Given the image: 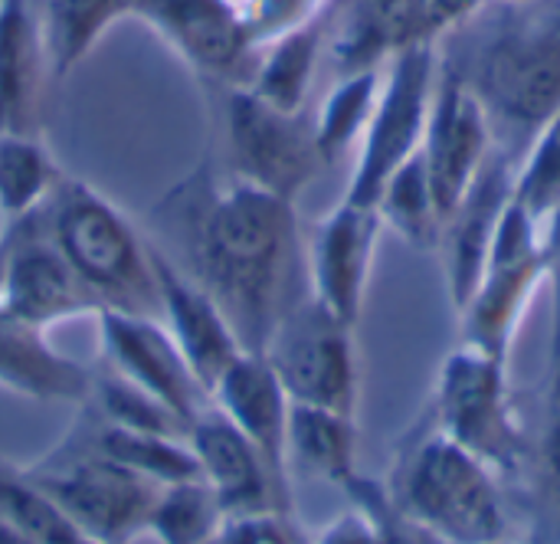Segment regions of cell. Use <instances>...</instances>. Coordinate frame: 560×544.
Instances as JSON below:
<instances>
[{
	"label": "cell",
	"instance_id": "836d02e7",
	"mask_svg": "<svg viewBox=\"0 0 560 544\" xmlns=\"http://www.w3.org/2000/svg\"><path fill=\"white\" fill-rule=\"evenodd\" d=\"M210 544H302V539L292 525V516L266 512V516L226 519Z\"/></svg>",
	"mask_w": 560,
	"mask_h": 544
},
{
	"label": "cell",
	"instance_id": "8fae6325",
	"mask_svg": "<svg viewBox=\"0 0 560 544\" xmlns=\"http://www.w3.org/2000/svg\"><path fill=\"white\" fill-rule=\"evenodd\" d=\"M0 312L39 335L66 319L98 312L95 299L43 230L39 207L7 220L0 233Z\"/></svg>",
	"mask_w": 560,
	"mask_h": 544
},
{
	"label": "cell",
	"instance_id": "8d00e7d4",
	"mask_svg": "<svg viewBox=\"0 0 560 544\" xmlns=\"http://www.w3.org/2000/svg\"><path fill=\"white\" fill-rule=\"evenodd\" d=\"M489 0H427V13H430V26L440 36H446L450 30L469 23Z\"/></svg>",
	"mask_w": 560,
	"mask_h": 544
},
{
	"label": "cell",
	"instance_id": "7a4b0ae2",
	"mask_svg": "<svg viewBox=\"0 0 560 544\" xmlns=\"http://www.w3.org/2000/svg\"><path fill=\"white\" fill-rule=\"evenodd\" d=\"M495 148L518 161L545 121L560 112V0L505 7L466 69Z\"/></svg>",
	"mask_w": 560,
	"mask_h": 544
},
{
	"label": "cell",
	"instance_id": "7c38bea8",
	"mask_svg": "<svg viewBox=\"0 0 560 544\" xmlns=\"http://www.w3.org/2000/svg\"><path fill=\"white\" fill-rule=\"evenodd\" d=\"M102 361L151 397H158L187 430L210 407V394L190 371L184 351L158 315H135L118 309L95 312Z\"/></svg>",
	"mask_w": 560,
	"mask_h": 544
},
{
	"label": "cell",
	"instance_id": "d6986e66",
	"mask_svg": "<svg viewBox=\"0 0 560 544\" xmlns=\"http://www.w3.org/2000/svg\"><path fill=\"white\" fill-rule=\"evenodd\" d=\"M151 240V236H148ZM154 256V276H158V296H161V322L184 351L190 371L210 394L220 374L243 355V345L226 322L223 309L203 292L171 256H164L151 243Z\"/></svg>",
	"mask_w": 560,
	"mask_h": 544
},
{
	"label": "cell",
	"instance_id": "30bf717a",
	"mask_svg": "<svg viewBox=\"0 0 560 544\" xmlns=\"http://www.w3.org/2000/svg\"><path fill=\"white\" fill-rule=\"evenodd\" d=\"M226 144L240 181L285 200H299L325 167L312 118L259 99L249 85H233L226 95Z\"/></svg>",
	"mask_w": 560,
	"mask_h": 544
},
{
	"label": "cell",
	"instance_id": "60d3db41",
	"mask_svg": "<svg viewBox=\"0 0 560 544\" xmlns=\"http://www.w3.org/2000/svg\"><path fill=\"white\" fill-rule=\"evenodd\" d=\"M495 544H509V542H495Z\"/></svg>",
	"mask_w": 560,
	"mask_h": 544
},
{
	"label": "cell",
	"instance_id": "6da1fadb",
	"mask_svg": "<svg viewBox=\"0 0 560 544\" xmlns=\"http://www.w3.org/2000/svg\"><path fill=\"white\" fill-rule=\"evenodd\" d=\"M151 243L223 309L243 351L262 355L279 319L308 289L295 200L200 161L151 210Z\"/></svg>",
	"mask_w": 560,
	"mask_h": 544
},
{
	"label": "cell",
	"instance_id": "e0dca14e",
	"mask_svg": "<svg viewBox=\"0 0 560 544\" xmlns=\"http://www.w3.org/2000/svg\"><path fill=\"white\" fill-rule=\"evenodd\" d=\"M420 43H440L427 0H335L328 10L325 53L335 76L384 69Z\"/></svg>",
	"mask_w": 560,
	"mask_h": 544
},
{
	"label": "cell",
	"instance_id": "d590c367",
	"mask_svg": "<svg viewBox=\"0 0 560 544\" xmlns=\"http://www.w3.org/2000/svg\"><path fill=\"white\" fill-rule=\"evenodd\" d=\"M315 544H384V529H381V519L368 506L354 502L351 512L338 516L331 525L322 529Z\"/></svg>",
	"mask_w": 560,
	"mask_h": 544
},
{
	"label": "cell",
	"instance_id": "4dcf8cb0",
	"mask_svg": "<svg viewBox=\"0 0 560 544\" xmlns=\"http://www.w3.org/2000/svg\"><path fill=\"white\" fill-rule=\"evenodd\" d=\"M226 516L217 496L200 483H177L158 493L148 516V535L161 544H210L223 529Z\"/></svg>",
	"mask_w": 560,
	"mask_h": 544
},
{
	"label": "cell",
	"instance_id": "9a60e30c",
	"mask_svg": "<svg viewBox=\"0 0 560 544\" xmlns=\"http://www.w3.org/2000/svg\"><path fill=\"white\" fill-rule=\"evenodd\" d=\"M381 213L377 207L338 200L312 230L308 250H305V279L308 292L341 322L354 325L361 322L374 256L381 243Z\"/></svg>",
	"mask_w": 560,
	"mask_h": 544
},
{
	"label": "cell",
	"instance_id": "5bb4252c",
	"mask_svg": "<svg viewBox=\"0 0 560 544\" xmlns=\"http://www.w3.org/2000/svg\"><path fill=\"white\" fill-rule=\"evenodd\" d=\"M131 16L207 79L246 85L256 69L259 49L236 0H131Z\"/></svg>",
	"mask_w": 560,
	"mask_h": 544
},
{
	"label": "cell",
	"instance_id": "f546056e",
	"mask_svg": "<svg viewBox=\"0 0 560 544\" xmlns=\"http://www.w3.org/2000/svg\"><path fill=\"white\" fill-rule=\"evenodd\" d=\"M98 420L112 424V427H125V430H141V433H164V437H184L187 440V427L148 391H141L138 384H131L128 378H121L118 371L105 368L92 371L89 381V397L82 401Z\"/></svg>",
	"mask_w": 560,
	"mask_h": 544
},
{
	"label": "cell",
	"instance_id": "ba28073f",
	"mask_svg": "<svg viewBox=\"0 0 560 544\" xmlns=\"http://www.w3.org/2000/svg\"><path fill=\"white\" fill-rule=\"evenodd\" d=\"M548 282L545 227L509 200L482 276L469 302L456 312L463 342L509 361L515 335L528 315L535 292Z\"/></svg>",
	"mask_w": 560,
	"mask_h": 544
},
{
	"label": "cell",
	"instance_id": "603a6c76",
	"mask_svg": "<svg viewBox=\"0 0 560 544\" xmlns=\"http://www.w3.org/2000/svg\"><path fill=\"white\" fill-rule=\"evenodd\" d=\"M328 10L302 26L285 30L282 36H276L272 43L259 49L256 69L246 82L259 99L285 112H305V102H308L322 53H325V39H328Z\"/></svg>",
	"mask_w": 560,
	"mask_h": 544
},
{
	"label": "cell",
	"instance_id": "2e32d148",
	"mask_svg": "<svg viewBox=\"0 0 560 544\" xmlns=\"http://www.w3.org/2000/svg\"><path fill=\"white\" fill-rule=\"evenodd\" d=\"M187 443L197 456L200 483L217 496L226 519L292 516V496L272 479L259 450L213 404L194 420Z\"/></svg>",
	"mask_w": 560,
	"mask_h": 544
},
{
	"label": "cell",
	"instance_id": "ab89813d",
	"mask_svg": "<svg viewBox=\"0 0 560 544\" xmlns=\"http://www.w3.org/2000/svg\"><path fill=\"white\" fill-rule=\"evenodd\" d=\"M505 7H528V3H538V0H502Z\"/></svg>",
	"mask_w": 560,
	"mask_h": 544
},
{
	"label": "cell",
	"instance_id": "4fadbf2b",
	"mask_svg": "<svg viewBox=\"0 0 560 544\" xmlns=\"http://www.w3.org/2000/svg\"><path fill=\"white\" fill-rule=\"evenodd\" d=\"M492 151L495 135L482 102L476 99V92L456 66L440 62L420 154L443 217L463 200V194L482 174Z\"/></svg>",
	"mask_w": 560,
	"mask_h": 544
},
{
	"label": "cell",
	"instance_id": "52a82bcc",
	"mask_svg": "<svg viewBox=\"0 0 560 544\" xmlns=\"http://www.w3.org/2000/svg\"><path fill=\"white\" fill-rule=\"evenodd\" d=\"M262 358L272 364L292 404L358 414L361 364L354 325L331 315L308 289L279 319Z\"/></svg>",
	"mask_w": 560,
	"mask_h": 544
},
{
	"label": "cell",
	"instance_id": "277c9868",
	"mask_svg": "<svg viewBox=\"0 0 560 544\" xmlns=\"http://www.w3.org/2000/svg\"><path fill=\"white\" fill-rule=\"evenodd\" d=\"M387 496L400 516L443 544H495L509 535L499 473L436 427L400 453Z\"/></svg>",
	"mask_w": 560,
	"mask_h": 544
},
{
	"label": "cell",
	"instance_id": "5b68a950",
	"mask_svg": "<svg viewBox=\"0 0 560 544\" xmlns=\"http://www.w3.org/2000/svg\"><path fill=\"white\" fill-rule=\"evenodd\" d=\"M20 473L95 544H131L144 535L148 516L164 489L98 453L79 427L56 450Z\"/></svg>",
	"mask_w": 560,
	"mask_h": 544
},
{
	"label": "cell",
	"instance_id": "cb8c5ba5",
	"mask_svg": "<svg viewBox=\"0 0 560 544\" xmlns=\"http://www.w3.org/2000/svg\"><path fill=\"white\" fill-rule=\"evenodd\" d=\"M305 470L338 489L358 479V424L351 414L292 404L289 410V466Z\"/></svg>",
	"mask_w": 560,
	"mask_h": 544
},
{
	"label": "cell",
	"instance_id": "ac0fdd59",
	"mask_svg": "<svg viewBox=\"0 0 560 544\" xmlns=\"http://www.w3.org/2000/svg\"><path fill=\"white\" fill-rule=\"evenodd\" d=\"M512 174H515V158H509L505 151L495 148L492 158L486 161L482 174L463 194V200L443 217L436 253L443 259L446 292H450V302L456 312L469 302V296L482 276V266H486V256L499 233L502 213L512 200Z\"/></svg>",
	"mask_w": 560,
	"mask_h": 544
},
{
	"label": "cell",
	"instance_id": "44dd1931",
	"mask_svg": "<svg viewBox=\"0 0 560 544\" xmlns=\"http://www.w3.org/2000/svg\"><path fill=\"white\" fill-rule=\"evenodd\" d=\"M46 72L39 0H0V135H39Z\"/></svg>",
	"mask_w": 560,
	"mask_h": 544
},
{
	"label": "cell",
	"instance_id": "3957f363",
	"mask_svg": "<svg viewBox=\"0 0 560 544\" xmlns=\"http://www.w3.org/2000/svg\"><path fill=\"white\" fill-rule=\"evenodd\" d=\"M39 220L98 309L161 315L151 240L105 194L62 174Z\"/></svg>",
	"mask_w": 560,
	"mask_h": 544
},
{
	"label": "cell",
	"instance_id": "e575fe53",
	"mask_svg": "<svg viewBox=\"0 0 560 544\" xmlns=\"http://www.w3.org/2000/svg\"><path fill=\"white\" fill-rule=\"evenodd\" d=\"M545 250H548V289H551V407L560 404V207L545 223Z\"/></svg>",
	"mask_w": 560,
	"mask_h": 544
},
{
	"label": "cell",
	"instance_id": "d4e9b609",
	"mask_svg": "<svg viewBox=\"0 0 560 544\" xmlns=\"http://www.w3.org/2000/svg\"><path fill=\"white\" fill-rule=\"evenodd\" d=\"M79 430L98 453H105L108 460L148 476L158 486H177V483L200 479L197 456L184 437L112 427V424L98 420L89 407H85V420L79 424Z\"/></svg>",
	"mask_w": 560,
	"mask_h": 544
},
{
	"label": "cell",
	"instance_id": "4316f807",
	"mask_svg": "<svg viewBox=\"0 0 560 544\" xmlns=\"http://www.w3.org/2000/svg\"><path fill=\"white\" fill-rule=\"evenodd\" d=\"M381 82H384V69L338 76L331 92L322 99L312 118V131H315V144L325 164L341 161L351 148L361 144L368 121L374 115L377 95H381Z\"/></svg>",
	"mask_w": 560,
	"mask_h": 544
},
{
	"label": "cell",
	"instance_id": "ffe728a7",
	"mask_svg": "<svg viewBox=\"0 0 560 544\" xmlns=\"http://www.w3.org/2000/svg\"><path fill=\"white\" fill-rule=\"evenodd\" d=\"M210 404L259 450L272 479L289 489V410L292 401L262 355L243 351L213 384Z\"/></svg>",
	"mask_w": 560,
	"mask_h": 544
},
{
	"label": "cell",
	"instance_id": "1f68e13d",
	"mask_svg": "<svg viewBox=\"0 0 560 544\" xmlns=\"http://www.w3.org/2000/svg\"><path fill=\"white\" fill-rule=\"evenodd\" d=\"M512 200L528 210L541 227L560 207V112L538 128L515 161Z\"/></svg>",
	"mask_w": 560,
	"mask_h": 544
},
{
	"label": "cell",
	"instance_id": "9c48e42d",
	"mask_svg": "<svg viewBox=\"0 0 560 544\" xmlns=\"http://www.w3.org/2000/svg\"><path fill=\"white\" fill-rule=\"evenodd\" d=\"M436 76H440L436 43L410 46L384 66L381 95L368 121V131L358 144V161L345 200L377 207V197L390 181V174L423 148Z\"/></svg>",
	"mask_w": 560,
	"mask_h": 544
},
{
	"label": "cell",
	"instance_id": "7402d4cb",
	"mask_svg": "<svg viewBox=\"0 0 560 544\" xmlns=\"http://www.w3.org/2000/svg\"><path fill=\"white\" fill-rule=\"evenodd\" d=\"M92 371L0 312V384L36 401H85Z\"/></svg>",
	"mask_w": 560,
	"mask_h": 544
},
{
	"label": "cell",
	"instance_id": "74e56055",
	"mask_svg": "<svg viewBox=\"0 0 560 544\" xmlns=\"http://www.w3.org/2000/svg\"><path fill=\"white\" fill-rule=\"evenodd\" d=\"M551 410H555V424H551V437H548V463H551V473L560 479V404Z\"/></svg>",
	"mask_w": 560,
	"mask_h": 544
},
{
	"label": "cell",
	"instance_id": "83f0119b",
	"mask_svg": "<svg viewBox=\"0 0 560 544\" xmlns=\"http://www.w3.org/2000/svg\"><path fill=\"white\" fill-rule=\"evenodd\" d=\"M377 213H381V223L390 227L407 246L423 250V253L436 250L443 213H440L420 151L390 174V181L384 184L377 197Z\"/></svg>",
	"mask_w": 560,
	"mask_h": 544
},
{
	"label": "cell",
	"instance_id": "8992f818",
	"mask_svg": "<svg viewBox=\"0 0 560 544\" xmlns=\"http://www.w3.org/2000/svg\"><path fill=\"white\" fill-rule=\"evenodd\" d=\"M505 364V358L463 342L446 355L433 394L436 430L499 476L518 473L525 460V430L512 407Z\"/></svg>",
	"mask_w": 560,
	"mask_h": 544
},
{
	"label": "cell",
	"instance_id": "f35d334b",
	"mask_svg": "<svg viewBox=\"0 0 560 544\" xmlns=\"http://www.w3.org/2000/svg\"><path fill=\"white\" fill-rule=\"evenodd\" d=\"M0 544H36L33 539H26L16 525H10L3 516H0Z\"/></svg>",
	"mask_w": 560,
	"mask_h": 544
},
{
	"label": "cell",
	"instance_id": "484cf974",
	"mask_svg": "<svg viewBox=\"0 0 560 544\" xmlns=\"http://www.w3.org/2000/svg\"><path fill=\"white\" fill-rule=\"evenodd\" d=\"M39 16L49 72L62 79L118 20L131 16V0H39Z\"/></svg>",
	"mask_w": 560,
	"mask_h": 544
},
{
	"label": "cell",
	"instance_id": "d6a6232c",
	"mask_svg": "<svg viewBox=\"0 0 560 544\" xmlns=\"http://www.w3.org/2000/svg\"><path fill=\"white\" fill-rule=\"evenodd\" d=\"M0 516L36 544H95L20 470L0 466Z\"/></svg>",
	"mask_w": 560,
	"mask_h": 544
},
{
	"label": "cell",
	"instance_id": "f1b7e54d",
	"mask_svg": "<svg viewBox=\"0 0 560 544\" xmlns=\"http://www.w3.org/2000/svg\"><path fill=\"white\" fill-rule=\"evenodd\" d=\"M59 177L39 135H0V213L7 220L43 207Z\"/></svg>",
	"mask_w": 560,
	"mask_h": 544
}]
</instances>
